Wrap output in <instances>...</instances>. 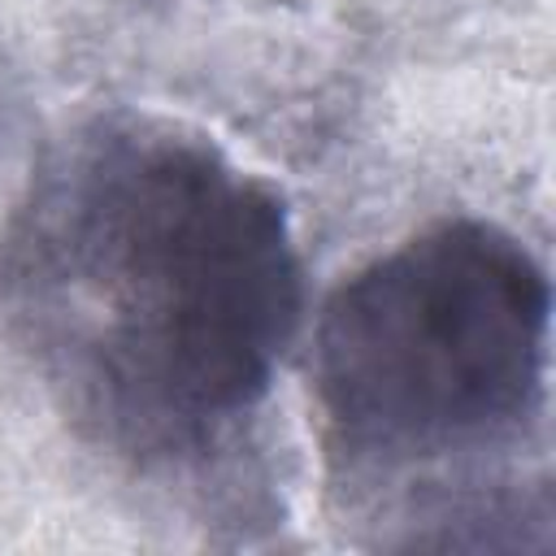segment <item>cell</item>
<instances>
[{
	"mask_svg": "<svg viewBox=\"0 0 556 556\" xmlns=\"http://www.w3.org/2000/svg\"><path fill=\"white\" fill-rule=\"evenodd\" d=\"M300 317L282 195L169 117L78 122L0 230L9 343L83 443L139 469L235 439Z\"/></svg>",
	"mask_w": 556,
	"mask_h": 556,
	"instance_id": "cell-1",
	"label": "cell"
},
{
	"mask_svg": "<svg viewBox=\"0 0 556 556\" xmlns=\"http://www.w3.org/2000/svg\"><path fill=\"white\" fill-rule=\"evenodd\" d=\"M552 287L495 222L443 217L352 269L313 326L321 447L378 547H500L552 521Z\"/></svg>",
	"mask_w": 556,
	"mask_h": 556,
	"instance_id": "cell-2",
	"label": "cell"
}]
</instances>
